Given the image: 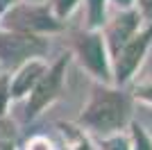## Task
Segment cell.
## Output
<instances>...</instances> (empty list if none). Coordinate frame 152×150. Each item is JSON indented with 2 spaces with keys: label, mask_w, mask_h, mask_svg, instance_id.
I'll use <instances>...</instances> for the list:
<instances>
[{
  "label": "cell",
  "mask_w": 152,
  "mask_h": 150,
  "mask_svg": "<svg viewBox=\"0 0 152 150\" xmlns=\"http://www.w3.org/2000/svg\"><path fill=\"white\" fill-rule=\"evenodd\" d=\"M125 121V100L116 91H102L95 96L91 107L84 114V123L95 127V130L109 132L116 130Z\"/></svg>",
  "instance_id": "cell-1"
},
{
  "label": "cell",
  "mask_w": 152,
  "mask_h": 150,
  "mask_svg": "<svg viewBox=\"0 0 152 150\" xmlns=\"http://www.w3.org/2000/svg\"><path fill=\"white\" fill-rule=\"evenodd\" d=\"M43 50V43L25 34H0V59L5 64H16Z\"/></svg>",
  "instance_id": "cell-2"
},
{
  "label": "cell",
  "mask_w": 152,
  "mask_h": 150,
  "mask_svg": "<svg viewBox=\"0 0 152 150\" xmlns=\"http://www.w3.org/2000/svg\"><path fill=\"white\" fill-rule=\"evenodd\" d=\"M61 73H64V62H59L48 75H43V80L37 84L30 102H27V116H34L45 102H50L55 98V93L59 89V82H61Z\"/></svg>",
  "instance_id": "cell-3"
},
{
  "label": "cell",
  "mask_w": 152,
  "mask_h": 150,
  "mask_svg": "<svg viewBox=\"0 0 152 150\" xmlns=\"http://www.w3.org/2000/svg\"><path fill=\"white\" fill-rule=\"evenodd\" d=\"M9 23H12L14 27H20V30H52V27H57V23H55L43 9H37V7L16 9V12L9 16Z\"/></svg>",
  "instance_id": "cell-4"
},
{
  "label": "cell",
  "mask_w": 152,
  "mask_h": 150,
  "mask_svg": "<svg viewBox=\"0 0 152 150\" xmlns=\"http://www.w3.org/2000/svg\"><path fill=\"white\" fill-rule=\"evenodd\" d=\"M148 39L150 34H143V37H136L132 43H127L123 48L121 57H118V66H116V73H118V80H127L132 71L136 68V64L141 62V57L145 52V46H148Z\"/></svg>",
  "instance_id": "cell-5"
},
{
  "label": "cell",
  "mask_w": 152,
  "mask_h": 150,
  "mask_svg": "<svg viewBox=\"0 0 152 150\" xmlns=\"http://www.w3.org/2000/svg\"><path fill=\"white\" fill-rule=\"evenodd\" d=\"M80 55H82V62L89 66L93 73L98 75H107V66H104V50H102V41L100 37H84L80 41Z\"/></svg>",
  "instance_id": "cell-6"
},
{
  "label": "cell",
  "mask_w": 152,
  "mask_h": 150,
  "mask_svg": "<svg viewBox=\"0 0 152 150\" xmlns=\"http://www.w3.org/2000/svg\"><path fill=\"white\" fill-rule=\"evenodd\" d=\"M41 73H43V66L39 62H32V64H27L25 68L18 73V77L14 80V87H12V93L14 96H23L30 89V84H34V82L41 77Z\"/></svg>",
  "instance_id": "cell-7"
},
{
  "label": "cell",
  "mask_w": 152,
  "mask_h": 150,
  "mask_svg": "<svg viewBox=\"0 0 152 150\" xmlns=\"http://www.w3.org/2000/svg\"><path fill=\"white\" fill-rule=\"evenodd\" d=\"M132 30H134V16H123V18H118L116 27L111 30V37H114V46H116V48H118V43L125 41V37Z\"/></svg>",
  "instance_id": "cell-8"
},
{
  "label": "cell",
  "mask_w": 152,
  "mask_h": 150,
  "mask_svg": "<svg viewBox=\"0 0 152 150\" xmlns=\"http://www.w3.org/2000/svg\"><path fill=\"white\" fill-rule=\"evenodd\" d=\"M134 137H136V150H152V146H150V141H148V137L139 130V127H134Z\"/></svg>",
  "instance_id": "cell-9"
},
{
  "label": "cell",
  "mask_w": 152,
  "mask_h": 150,
  "mask_svg": "<svg viewBox=\"0 0 152 150\" xmlns=\"http://www.w3.org/2000/svg\"><path fill=\"white\" fill-rule=\"evenodd\" d=\"M107 150H127V146H125V141H123V139H116V141L107 143Z\"/></svg>",
  "instance_id": "cell-10"
},
{
  "label": "cell",
  "mask_w": 152,
  "mask_h": 150,
  "mask_svg": "<svg viewBox=\"0 0 152 150\" xmlns=\"http://www.w3.org/2000/svg\"><path fill=\"white\" fill-rule=\"evenodd\" d=\"M30 150H50V146L45 143V141H41V139H39V141H34V143H32Z\"/></svg>",
  "instance_id": "cell-11"
},
{
  "label": "cell",
  "mask_w": 152,
  "mask_h": 150,
  "mask_svg": "<svg viewBox=\"0 0 152 150\" xmlns=\"http://www.w3.org/2000/svg\"><path fill=\"white\" fill-rule=\"evenodd\" d=\"M73 5V0H59V14H66Z\"/></svg>",
  "instance_id": "cell-12"
},
{
  "label": "cell",
  "mask_w": 152,
  "mask_h": 150,
  "mask_svg": "<svg viewBox=\"0 0 152 150\" xmlns=\"http://www.w3.org/2000/svg\"><path fill=\"white\" fill-rule=\"evenodd\" d=\"M141 7H143V12L152 18V0H141Z\"/></svg>",
  "instance_id": "cell-13"
},
{
  "label": "cell",
  "mask_w": 152,
  "mask_h": 150,
  "mask_svg": "<svg viewBox=\"0 0 152 150\" xmlns=\"http://www.w3.org/2000/svg\"><path fill=\"white\" fill-rule=\"evenodd\" d=\"M141 96H143V98H148V100H152V84H148V87L141 89Z\"/></svg>",
  "instance_id": "cell-14"
},
{
  "label": "cell",
  "mask_w": 152,
  "mask_h": 150,
  "mask_svg": "<svg viewBox=\"0 0 152 150\" xmlns=\"http://www.w3.org/2000/svg\"><path fill=\"white\" fill-rule=\"evenodd\" d=\"M0 150H14V148H12V143H7V141H2V143H0Z\"/></svg>",
  "instance_id": "cell-15"
},
{
  "label": "cell",
  "mask_w": 152,
  "mask_h": 150,
  "mask_svg": "<svg viewBox=\"0 0 152 150\" xmlns=\"http://www.w3.org/2000/svg\"><path fill=\"white\" fill-rule=\"evenodd\" d=\"M5 5H9V0H0V7H5Z\"/></svg>",
  "instance_id": "cell-16"
},
{
  "label": "cell",
  "mask_w": 152,
  "mask_h": 150,
  "mask_svg": "<svg viewBox=\"0 0 152 150\" xmlns=\"http://www.w3.org/2000/svg\"><path fill=\"white\" fill-rule=\"evenodd\" d=\"M127 2H129V0H118V5H127Z\"/></svg>",
  "instance_id": "cell-17"
}]
</instances>
